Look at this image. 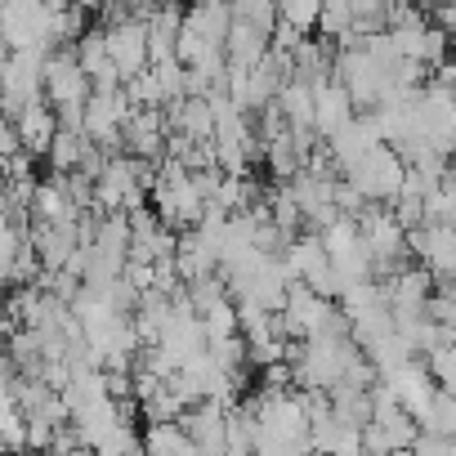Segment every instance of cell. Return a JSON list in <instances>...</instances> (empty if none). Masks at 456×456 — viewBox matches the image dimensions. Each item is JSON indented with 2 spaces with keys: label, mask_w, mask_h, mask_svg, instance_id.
I'll return each mask as SVG.
<instances>
[{
  "label": "cell",
  "mask_w": 456,
  "mask_h": 456,
  "mask_svg": "<svg viewBox=\"0 0 456 456\" xmlns=\"http://www.w3.org/2000/svg\"><path fill=\"white\" fill-rule=\"evenodd\" d=\"M28 215H32V224H77L81 210L68 206L63 183H59V175H54V179H37V192H32V201H28Z\"/></svg>",
  "instance_id": "8"
},
{
  "label": "cell",
  "mask_w": 456,
  "mask_h": 456,
  "mask_svg": "<svg viewBox=\"0 0 456 456\" xmlns=\"http://www.w3.org/2000/svg\"><path fill=\"white\" fill-rule=\"evenodd\" d=\"M273 108L282 112V126L287 130H314V86H305V81L291 77L273 94Z\"/></svg>",
  "instance_id": "9"
},
{
  "label": "cell",
  "mask_w": 456,
  "mask_h": 456,
  "mask_svg": "<svg viewBox=\"0 0 456 456\" xmlns=\"http://www.w3.org/2000/svg\"><path fill=\"white\" fill-rule=\"evenodd\" d=\"M420 215H425V224H452V215H456V183H452V170H447L438 183L425 188Z\"/></svg>",
  "instance_id": "12"
},
{
  "label": "cell",
  "mask_w": 456,
  "mask_h": 456,
  "mask_svg": "<svg viewBox=\"0 0 456 456\" xmlns=\"http://www.w3.org/2000/svg\"><path fill=\"white\" fill-rule=\"evenodd\" d=\"M260 389L265 394H296V380H291V367L287 362H273L260 371Z\"/></svg>",
  "instance_id": "20"
},
{
  "label": "cell",
  "mask_w": 456,
  "mask_h": 456,
  "mask_svg": "<svg viewBox=\"0 0 456 456\" xmlns=\"http://www.w3.org/2000/svg\"><path fill=\"white\" fill-rule=\"evenodd\" d=\"M456 429V403H452V389H438L425 420H420V434H434V438H452Z\"/></svg>",
  "instance_id": "14"
},
{
  "label": "cell",
  "mask_w": 456,
  "mask_h": 456,
  "mask_svg": "<svg viewBox=\"0 0 456 456\" xmlns=\"http://www.w3.org/2000/svg\"><path fill=\"white\" fill-rule=\"evenodd\" d=\"M14 134H19V148L37 161V157H45L50 152V143H54V134H59V121H54V108H45V99L41 103H32V108H23L19 112V121H14Z\"/></svg>",
  "instance_id": "7"
},
{
  "label": "cell",
  "mask_w": 456,
  "mask_h": 456,
  "mask_svg": "<svg viewBox=\"0 0 456 456\" xmlns=\"http://www.w3.org/2000/svg\"><path fill=\"white\" fill-rule=\"evenodd\" d=\"M358 112H354V103H349V94L336 86V81H322V86H314V134L318 139H331L340 126H349Z\"/></svg>",
  "instance_id": "6"
},
{
  "label": "cell",
  "mask_w": 456,
  "mask_h": 456,
  "mask_svg": "<svg viewBox=\"0 0 456 456\" xmlns=\"http://www.w3.org/2000/svg\"><path fill=\"white\" fill-rule=\"evenodd\" d=\"M94 251L126 260V251H130V224H126V215H99V224H94Z\"/></svg>",
  "instance_id": "13"
},
{
  "label": "cell",
  "mask_w": 456,
  "mask_h": 456,
  "mask_svg": "<svg viewBox=\"0 0 456 456\" xmlns=\"http://www.w3.org/2000/svg\"><path fill=\"white\" fill-rule=\"evenodd\" d=\"M183 32H192L201 45H219L224 50V37H228V5H219V0H210V5H192L183 10Z\"/></svg>",
  "instance_id": "10"
},
{
  "label": "cell",
  "mask_w": 456,
  "mask_h": 456,
  "mask_svg": "<svg viewBox=\"0 0 456 456\" xmlns=\"http://www.w3.org/2000/svg\"><path fill=\"white\" fill-rule=\"evenodd\" d=\"M420 318L434 322V327H452L456 322V300H452V287H434L420 305Z\"/></svg>",
  "instance_id": "19"
},
{
  "label": "cell",
  "mask_w": 456,
  "mask_h": 456,
  "mask_svg": "<svg viewBox=\"0 0 456 456\" xmlns=\"http://www.w3.org/2000/svg\"><path fill=\"white\" fill-rule=\"evenodd\" d=\"M14 224H19V219H14V215H10L5 206H0V233H10V228H14Z\"/></svg>",
  "instance_id": "21"
},
{
  "label": "cell",
  "mask_w": 456,
  "mask_h": 456,
  "mask_svg": "<svg viewBox=\"0 0 456 456\" xmlns=\"http://www.w3.org/2000/svg\"><path fill=\"white\" fill-rule=\"evenodd\" d=\"M403 161H398V152L394 148H371L358 166H349L345 170V183L367 201V206H389L394 197H398V183H403Z\"/></svg>",
  "instance_id": "1"
},
{
  "label": "cell",
  "mask_w": 456,
  "mask_h": 456,
  "mask_svg": "<svg viewBox=\"0 0 456 456\" xmlns=\"http://www.w3.org/2000/svg\"><path fill=\"white\" fill-rule=\"evenodd\" d=\"M41 99H45V108H54V112H59V108H86L90 81L81 77L72 50H54V54L45 59V68H41Z\"/></svg>",
  "instance_id": "3"
},
{
  "label": "cell",
  "mask_w": 456,
  "mask_h": 456,
  "mask_svg": "<svg viewBox=\"0 0 456 456\" xmlns=\"http://www.w3.org/2000/svg\"><path fill=\"white\" fill-rule=\"evenodd\" d=\"M314 32H322L327 45H340V41L349 37V0H331V5H322Z\"/></svg>",
  "instance_id": "15"
},
{
  "label": "cell",
  "mask_w": 456,
  "mask_h": 456,
  "mask_svg": "<svg viewBox=\"0 0 456 456\" xmlns=\"http://www.w3.org/2000/svg\"><path fill=\"white\" fill-rule=\"evenodd\" d=\"M265 166H269V175L278 179V183H291L300 170H305V161H300V152H296V143H291V134L282 130L278 139H269L265 143V157H260Z\"/></svg>",
  "instance_id": "11"
},
{
  "label": "cell",
  "mask_w": 456,
  "mask_h": 456,
  "mask_svg": "<svg viewBox=\"0 0 456 456\" xmlns=\"http://www.w3.org/2000/svg\"><path fill=\"white\" fill-rule=\"evenodd\" d=\"M23 434H28V420L14 403H0V452L19 456L23 452Z\"/></svg>",
  "instance_id": "18"
},
{
  "label": "cell",
  "mask_w": 456,
  "mask_h": 456,
  "mask_svg": "<svg viewBox=\"0 0 456 456\" xmlns=\"http://www.w3.org/2000/svg\"><path fill=\"white\" fill-rule=\"evenodd\" d=\"M81 152H86V134H54V143H50V166H54V175H72L77 170V161H81Z\"/></svg>",
  "instance_id": "17"
},
{
  "label": "cell",
  "mask_w": 456,
  "mask_h": 456,
  "mask_svg": "<svg viewBox=\"0 0 456 456\" xmlns=\"http://www.w3.org/2000/svg\"><path fill=\"white\" fill-rule=\"evenodd\" d=\"M371 148H380L376 126H371V112H358L349 126H340L331 139H322V152L331 157V166H336V175H340V179H345V170H349V166H358Z\"/></svg>",
  "instance_id": "5"
},
{
  "label": "cell",
  "mask_w": 456,
  "mask_h": 456,
  "mask_svg": "<svg viewBox=\"0 0 456 456\" xmlns=\"http://www.w3.org/2000/svg\"><path fill=\"white\" fill-rule=\"evenodd\" d=\"M103 32V50H108V63L117 68L121 81L148 72V32L143 23H117V28H99Z\"/></svg>",
  "instance_id": "4"
},
{
  "label": "cell",
  "mask_w": 456,
  "mask_h": 456,
  "mask_svg": "<svg viewBox=\"0 0 456 456\" xmlns=\"http://www.w3.org/2000/svg\"><path fill=\"white\" fill-rule=\"evenodd\" d=\"M318 0H282L278 5V23L300 32V37H314V23H318Z\"/></svg>",
  "instance_id": "16"
},
{
  "label": "cell",
  "mask_w": 456,
  "mask_h": 456,
  "mask_svg": "<svg viewBox=\"0 0 456 456\" xmlns=\"http://www.w3.org/2000/svg\"><path fill=\"white\" fill-rule=\"evenodd\" d=\"M0 45L19 50H50V5L41 0H10L0 5Z\"/></svg>",
  "instance_id": "2"
}]
</instances>
